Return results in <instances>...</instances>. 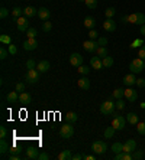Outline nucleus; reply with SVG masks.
<instances>
[{
    "instance_id": "1",
    "label": "nucleus",
    "mask_w": 145,
    "mask_h": 160,
    "mask_svg": "<svg viewBox=\"0 0 145 160\" xmlns=\"http://www.w3.org/2000/svg\"><path fill=\"white\" fill-rule=\"evenodd\" d=\"M121 20L125 23H134V25H145V15L141 13V12H137V13H131V15H126V16H122Z\"/></svg>"
},
{
    "instance_id": "2",
    "label": "nucleus",
    "mask_w": 145,
    "mask_h": 160,
    "mask_svg": "<svg viewBox=\"0 0 145 160\" xmlns=\"http://www.w3.org/2000/svg\"><path fill=\"white\" fill-rule=\"evenodd\" d=\"M144 63H145V61L138 56V58H135V59L129 63V71L132 72V74H141V72L144 71Z\"/></svg>"
},
{
    "instance_id": "3",
    "label": "nucleus",
    "mask_w": 145,
    "mask_h": 160,
    "mask_svg": "<svg viewBox=\"0 0 145 160\" xmlns=\"http://www.w3.org/2000/svg\"><path fill=\"white\" fill-rule=\"evenodd\" d=\"M115 108H116V102H113L112 100H107L100 105V112L103 116H110V114H113Z\"/></svg>"
},
{
    "instance_id": "4",
    "label": "nucleus",
    "mask_w": 145,
    "mask_h": 160,
    "mask_svg": "<svg viewBox=\"0 0 145 160\" xmlns=\"http://www.w3.org/2000/svg\"><path fill=\"white\" fill-rule=\"evenodd\" d=\"M39 77H41V72L38 69H28L25 79H26L28 84H36L39 81Z\"/></svg>"
},
{
    "instance_id": "5",
    "label": "nucleus",
    "mask_w": 145,
    "mask_h": 160,
    "mask_svg": "<svg viewBox=\"0 0 145 160\" xmlns=\"http://www.w3.org/2000/svg\"><path fill=\"white\" fill-rule=\"evenodd\" d=\"M92 150L96 154H105L107 152V144L102 140H97V142H93L92 144Z\"/></svg>"
},
{
    "instance_id": "6",
    "label": "nucleus",
    "mask_w": 145,
    "mask_h": 160,
    "mask_svg": "<svg viewBox=\"0 0 145 160\" xmlns=\"http://www.w3.org/2000/svg\"><path fill=\"white\" fill-rule=\"evenodd\" d=\"M74 134V127H72L71 123H65L64 126H61L60 128V136L62 138H70Z\"/></svg>"
},
{
    "instance_id": "7",
    "label": "nucleus",
    "mask_w": 145,
    "mask_h": 160,
    "mask_svg": "<svg viewBox=\"0 0 145 160\" xmlns=\"http://www.w3.org/2000/svg\"><path fill=\"white\" fill-rule=\"evenodd\" d=\"M38 48V42L35 38H28L26 41L23 42V49L25 51H35V49Z\"/></svg>"
},
{
    "instance_id": "8",
    "label": "nucleus",
    "mask_w": 145,
    "mask_h": 160,
    "mask_svg": "<svg viewBox=\"0 0 145 160\" xmlns=\"http://www.w3.org/2000/svg\"><path fill=\"white\" fill-rule=\"evenodd\" d=\"M112 126L115 127V130H123L125 128V117L122 116H116L113 118V121H112Z\"/></svg>"
},
{
    "instance_id": "9",
    "label": "nucleus",
    "mask_w": 145,
    "mask_h": 160,
    "mask_svg": "<svg viewBox=\"0 0 145 160\" xmlns=\"http://www.w3.org/2000/svg\"><path fill=\"white\" fill-rule=\"evenodd\" d=\"M18 29L20 30V32H25V30L29 29V20H28L26 16H20V18H18Z\"/></svg>"
},
{
    "instance_id": "10",
    "label": "nucleus",
    "mask_w": 145,
    "mask_h": 160,
    "mask_svg": "<svg viewBox=\"0 0 145 160\" xmlns=\"http://www.w3.org/2000/svg\"><path fill=\"white\" fill-rule=\"evenodd\" d=\"M70 63H71L72 67L78 68L80 65H83V56L80 53H71L70 55Z\"/></svg>"
},
{
    "instance_id": "11",
    "label": "nucleus",
    "mask_w": 145,
    "mask_h": 160,
    "mask_svg": "<svg viewBox=\"0 0 145 160\" xmlns=\"http://www.w3.org/2000/svg\"><path fill=\"white\" fill-rule=\"evenodd\" d=\"M83 48H84V51H87V52H96L97 51V48H99V43L97 42H94V41H86L83 43Z\"/></svg>"
},
{
    "instance_id": "12",
    "label": "nucleus",
    "mask_w": 145,
    "mask_h": 160,
    "mask_svg": "<svg viewBox=\"0 0 145 160\" xmlns=\"http://www.w3.org/2000/svg\"><path fill=\"white\" fill-rule=\"evenodd\" d=\"M135 150H137V142H135L134 138H129L128 142H125V144H123V152L134 153Z\"/></svg>"
},
{
    "instance_id": "13",
    "label": "nucleus",
    "mask_w": 145,
    "mask_h": 160,
    "mask_svg": "<svg viewBox=\"0 0 145 160\" xmlns=\"http://www.w3.org/2000/svg\"><path fill=\"white\" fill-rule=\"evenodd\" d=\"M125 98L129 101V102H135L138 98V92L132 88H126L125 89Z\"/></svg>"
},
{
    "instance_id": "14",
    "label": "nucleus",
    "mask_w": 145,
    "mask_h": 160,
    "mask_svg": "<svg viewBox=\"0 0 145 160\" xmlns=\"http://www.w3.org/2000/svg\"><path fill=\"white\" fill-rule=\"evenodd\" d=\"M102 26H103V29L106 30V32H109V33L116 30V23L113 22V19H106V20L103 22V25H102Z\"/></svg>"
},
{
    "instance_id": "15",
    "label": "nucleus",
    "mask_w": 145,
    "mask_h": 160,
    "mask_svg": "<svg viewBox=\"0 0 145 160\" xmlns=\"http://www.w3.org/2000/svg\"><path fill=\"white\" fill-rule=\"evenodd\" d=\"M123 84H125L126 87H132V85H135L137 84V77H135V74H128V75H125L123 77Z\"/></svg>"
},
{
    "instance_id": "16",
    "label": "nucleus",
    "mask_w": 145,
    "mask_h": 160,
    "mask_svg": "<svg viewBox=\"0 0 145 160\" xmlns=\"http://www.w3.org/2000/svg\"><path fill=\"white\" fill-rule=\"evenodd\" d=\"M90 65H92L93 69H102V68H103L102 58H100V56H93L92 59H90Z\"/></svg>"
},
{
    "instance_id": "17",
    "label": "nucleus",
    "mask_w": 145,
    "mask_h": 160,
    "mask_svg": "<svg viewBox=\"0 0 145 160\" xmlns=\"http://www.w3.org/2000/svg\"><path fill=\"white\" fill-rule=\"evenodd\" d=\"M77 84H78V88L84 89V91H87V89H90V79H89L87 77H86V75H84L83 78L78 79V82H77Z\"/></svg>"
},
{
    "instance_id": "18",
    "label": "nucleus",
    "mask_w": 145,
    "mask_h": 160,
    "mask_svg": "<svg viewBox=\"0 0 145 160\" xmlns=\"http://www.w3.org/2000/svg\"><path fill=\"white\" fill-rule=\"evenodd\" d=\"M38 156H39V150L36 149V147L31 146V147H28L26 149V157L28 159H38Z\"/></svg>"
},
{
    "instance_id": "19",
    "label": "nucleus",
    "mask_w": 145,
    "mask_h": 160,
    "mask_svg": "<svg viewBox=\"0 0 145 160\" xmlns=\"http://www.w3.org/2000/svg\"><path fill=\"white\" fill-rule=\"evenodd\" d=\"M6 100H8L9 104H15V102H18L19 101V92L18 91H12V92L8 94V97H6Z\"/></svg>"
},
{
    "instance_id": "20",
    "label": "nucleus",
    "mask_w": 145,
    "mask_h": 160,
    "mask_svg": "<svg viewBox=\"0 0 145 160\" xmlns=\"http://www.w3.org/2000/svg\"><path fill=\"white\" fill-rule=\"evenodd\" d=\"M50 16H51V12L48 10L46 8H41L38 10V18L41 19V20H44V22H45V20H48V19H50Z\"/></svg>"
},
{
    "instance_id": "21",
    "label": "nucleus",
    "mask_w": 145,
    "mask_h": 160,
    "mask_svg": "<svg viewBox=\"0 0 145 160\" xmlns=\"http://www.w3.org/2000/svg\"><path fill=\"white\" fill-rule=\"evenodd\" d=\"M23 15L26 16L28 19L34 18V16H38V10H36L35 8H32V6H28V8L23 9Z\"/></svg>"
},
{
    "instance_id": "22",
    "label": "nucleus",
    "mask_w": 145,
    "mask_h": 160,
    "mask_svg": "<svg viewBox=\"0 0 145 160\" xmlns=\"http://www.w3.org/2000/svg\"><path fill=\"white\" fill-rule=\"evenodd\" d=\"M50 62L48 61H41V62H38V65H36V69H38L39 72H46V71H50Z\"/></svg>"
},
{
    "instance_id": "23",
    "label": "nucleus",
    "mask_w": 145,
    "mask_h": 160,
    "mask_svg": "<svg viewBox=\"0 0 145 160\" xmlns=\"http://www.w3.org/2000/svg\"><path fill=\"white\" fill-rule=\"evenodd\" d=\"M19 102H20V104H25V105H26V104H31V102H32V97L28 92H20Z\"/></svg>"
},
{
    "instance_id": "24",
    "label": "nucleus",
    "mask_w": 145,
    "mask_h": 160,
    "mask_svg": "<svg viewBox=\"0 0 145 160\" xmlns=\"http://www.w3.org/2000/svg\"><path fill=\"white\" fill-rule=\"evenodd\" d=\"M115 160H134V157H132V153L121 152L115 156Z\"/></svg>"
},
{
    "instance_id": "25",
    "label": "nucleus",
    "mask_w": 145,
    "mask_h": 160,
    "mask_svg": "<svg viewBox=\"0 0 145 160\" xmlns=\"http://www.w3.org/2000/svg\"><path fill=\"white\" fill-rule=\"evenodd\" d=\"M84 26L87 28L89 30H90V29H94V26H96V19L92 18V16H87V18L84 19Z\"/></svg>"
},
{
    "instance_id": "26",
    "label": "nucleus",
    "mask_w": 145,
    "mask_h": 160,
    "mask_svg": "<svg viewBox=\"0 0 145 160\" xmlns=\"http://www.w3.org/2000/svg\"><path fill=\"white\" fill-rule=\"evenodd\" d=\"M77 120H78V116H77V112H74V111H68L67 114H65V121L67 123H76Z\"/></svg>"
},
{
    "instance_id": "27",
    "label": "nucleus",
    "mask_w": 145,
    "mask_h": 160,
    "mask_svg": "<svg viewBox=\"0 0 145 160\" xmlns=\"http://www.w3.org/2000/svg\"><path fill=\"white\" fill-rule=\"evenodd\" d=\"M126 120H128L129 124H134V126H137V124L139 123V117H138L135 112H129V114L126 116Z\"/></svg>"
},
{
    "instance_id": "28",
    "label": "nucleus",
    "mask_w": 145,
    "mask_h": 160,
    "mask_svg": "<svg viewBox=\"0 0 145 160\" xmlns=\"http://www.w3.org/2000/svg\"><path fill=\"white\" fill-rule=\"evenodd\" d=\"M71 157H72V154L70 150H62V152L58 154L57 159L58 160H71Z\"/></svg>"
},
{
    "instance_id": "29",
    "label": "nucleus",
    "mask_w": 145,
    "mask_h": 160,
    "mask_svg": "<svg viewBox=\"0 0 145 160\" xmlns=\"http://www.w3.org/2000/svg\"><path fill=\"white\" fill-rule=\"evenodd\" d=\"M112 97L116 98V100H121L122 97H125V89L123 88H116L113 91V94H112Z\"/></svg>"
},
{
    "instance_id": "30",
    "label": "nucleus",
    "mask_w": 145,
    "mask_h": 160,
    "mask_svg": "<svg viewBox=\"0 0 145 160\" xmlns=\"http://www.w3.org/2000/svg\"><path fill=\"white\" fill-rule=\"evenodd\" d=\"M9 147H10V146L8 144L6 138H2V140H0V153H2V154L8 153L9 152Z\"/></svg>"
},
{
    "instance_id": "31",
    "label": "nucleus",
    "mask_w": 145,
    "mask_h": 160,
    "mask_svg": "<svg viewBox=\"0 0 145 160\" xmlns=\"http://www.w3.org/2000/svg\"><path fill=\"white\" fill-rule=\"evenodd\" d=\"M102 62H103V68H112L113 67V58L112 56H105L103 59H102Z\"/></svg>"
},
{
    "instance_id": "32",
    "label": "nucleus",
    "mask_w": 145,
    "mask_h": 160,
    "mask_svg": "<svg viewBox=\"0 0 145 160\" xmlns=\"http://www.w3.org/2000/svg\"><path fill=\"white\" fill-rule=\"evenodd\" d=\"M115 127L112 126V127H106L105 128V133H103V136H105V138H112L115 136Z\"/></svg>"
},
{
    "instance_id": "33",
    "label": "nucleus",
    "mask_w": 145,
    "mask_h": 160,
    "mask_svg": "<svg viewBox=\"0 0 145 160\" xmlns=\"http://www.w3.org/2000/svg\"><path fill=\"white\" fill-rule=\"evenodd\" d=\"M112 150H113V153L115 154H118V153H121V152H123V144L122 143H113L112 144Z\"/></svg>"
},
{
    "instance_id": "34",
    "label": "nucleus",
    "mask_w": 145,
    "mask_h": 160,
    "mask_svg": "<svg viewBox=\"0 0 145 160\" xmlns=\"http://www.w3.org/2000/svg\"><path fill=\"white\" fill-rule=\"evenodd\" d=\"M96 52H97V56H100L102 59H103L105 56H107V49H106V46H99Z\"/></svg>"
},
{
    "instance_id": "35",
    "label": "nucleus",
    "mask_w": 145,
    "mask_h": 160,
    "mask_svg": "<svg viewBox=\"0 0 145 160\" xmlns=\"http://www.w3.org/2000/svg\"><path fill=\"white\" fill-rule=\"evenodd\" d=\"M23 15V9H20V8H15L13 10H12V18H20V16Z\"/></svg>"
},
{
    "instance_id": "36",
    "label": "nucleus",
    "mask_w": 145,
    "mask_h": 160,
    "mask_svg": "<svg viewBox=\"0 0 145 160\" xmlns=\"http://www.w3.org/2000/svg\"><path fill=\"white\" fill-rule=\"evenodd\" d=\"M142 45H145L142 39H135V41L132 42V43H131L129 46H131V48H132V49H135V48H141Z\"/></svg>"
},
{
    "instance_id": "37",
    "label": "nucleus",
    "mask_w": 145,
    "mask_h": 160,
    "mask_svg": "<svg viewBox=\"0 0 145 160\" xmlns=\"http://www.w3.org/2000/svg\"><path fill=\"white\" fill-rule=\"evenodd\" d=\"M137 131L141 134V136H145V123L139 121V123L137 124Z\"/></svg>"
},
{
    "instance_id": "38",
    "label": "nucleus",
    "mask_w": 145,
    "mask_h": 160,
    "mask_svg": "<svg viewBox=\"0 0 145 160\" xmlns=\"http://www.w3.org/2000/svg\"><path fill=\"white\" fill-rule=\"evenodd\" d=\"M115 13H116V10H115V8H107L106 10H105V15H106L107 19H112L115 16Z\"/></svg>"
},
{
    "instance_id": "39",
    "label": "nucleus",
    "mask_w": 145,
    "mask_h": 160,
    "mask_svg": "<svg viewBox=\"0 0 145 160\" xmlns=\"http://www.w3.org/2000/svg\"><path fill=\"white\" fill-rule=\"evenodd\" d=\"M42 29H44V32H51V29H52V23L48 22V20H45V22L42 23Z\"/></svg>"
},
{
    "instance_id": "40",
    "label": "nucleus",
    "mask_w": 145,
    "mask_h": 160,
    "mask_svg": "<svg viewBox=\"0 0 145 160\" xmlns=\"http://www.w3.org/2000/svg\"><path fill=\"white\" fill-rule=\"evenodd\" d=\"M89 72H90V67H86V65H80V67H78V74L87 75Z\"/></svg>"
},
{
    "instance_id": "41",
    "label": "nucleus",
    "mask_w": 145,
    "mask_h": 160,
    "mask_svg": "<svg viewBox=\"0 0 145 160\" xmlns=\"http://www.w3.org/2000/svg\"><path fill=\"white\" fill-rule=\"evenodd\" d=\"M0 42H2V43H6V45H10L12 38L9 36V35H2V36H0Z\"/></svg>"
},
{
    "instance_id": "42",
    "label": "nucleus",
    "mask_w": 145,
    "mask_h": 160,
    "mask_svg": "<svg viewBox=\"0 0 145 160\" xmlns=\"http://www.w3.org/2000/svg\"><path fill=\"white\" fill-rule=\"evenodd\" d=\"M84 3H86V6H87L89 9H96L97 8V0H86Z\"/></svg>"
},
{
    "instance_id": "43",
    "label": "nucleus",
    "mask_w": 145,
    "mask_h": 160,
    "mask_svg": "<svg viewBox=\"0 0 145 160\" xmlns=\"http://www.w3.org/2000/svg\"><path fill=\"white\" fill-rule=\"evenodd\" d=\"M36 65H38V63L35 62L34 59H28L26 61V68L28 69H36Z\"/></svg>"
},
{
    "instance_id": "44",
    "label": "nucleus",
    "mask_w": 145,
    "mask_h": 160,
    "mask_svg": "<svg viewBox=\"0 0 145 160\" xmlns=\"http://www.w3.org/2000/svg\"><path fill=\"white\" fill-rule=\"evenodd\" d=\"M89 38H90L92 41L97 39V38H99V33H97V30H94V29H90V30H89Z\"/></svg>"
},
{
    "instance_id": "45",
    "label": "nucleus",
    "mask_w": 145,
    "mask_h": 160,
    "mask_svg": "<svg viewBox=\"0 0 145 160\" xmlns=\"http://www.w3.org/2000/svg\"><path fill=\"white\" fill-rule=\"evenodd\" d=\"M132 157H134L135 160H141L142 157H144V153H142L141 150H135L134 154H132Z\"/></svg>"
},
{
    "instance_id": "46",
    "label": "nucleus",
    "mask_w": 145,
    "mask_h": 160,
    "mask_svg": "<svg viewBox=\"0 0 145 160\" xmlns=\"http://www.w3.org/2000/svg\"><path fill=\"white\" fill-rule=\"evenodd\" d=\"M26 36L28 38H35L36 36V29H35V28H29V29L26 30Z\"/></svg>"
},
{
    "instance_id": "47",
    "label": "nucleus",
    "mask_w": 145,
    "mask_h": 160,
    "mask_svg": "<svg viewBox=\"0 0 145 160\" xmlns=\"http://www.w3.org/2000/svg\"><path fill=\"white\" fill-rule=\"evenodd\" d=\"M9 153H10V154H20V149L16 147V146H10V147H9Z\"/></svg>"
},
{
    "instance_id": "48",
    "label": "nucleus",
    "mask_w": 145,
    "mask_h": 160,
    "mask_svg": "<svg viewBox=\"0 0 145 160\" xmlns=\"http://www.w3.org/2000/svg\"><path fill=\"white\" fill-rule=\"evenodd\" d=\"M107 38H103V36H100L99 39H97V43H99V46H106L107 45Z\"/></svg>"
},
{
    "instance_id": "49",
    "label": "nucleus",
    "mask_w": 145,
    "mask_h": 160,
    "mask_svg": "<svg viewBox=\"0 0 145 160\" xmlns=\"http://www.w3.org/2000/svg\"><path fill=\"white\" fill-rule=\"evenodd\" d=\"M138 56H139L141 59L145 61V45H142L141 48H139V51H138Z\"/></svg>"
},
{
    "instance_id": "50",
    "label": "nucleus",
    "mask_w": 145,
    "mask_h": 160,
    "mask_svg": "<svg viewBox=\"0 0 145 160\" xmlns=\"http://www.w3.org/2000/svg\"><path fill=\"white\" fill-rule=\"evenodd\" d=\"M8 15H9V10L6 8H2V9H0V18H2V19L8 18Z\"/></svg>"
},
{
    "instance_id": "51",
    "label": "nucleus",
    "mask_w": 145,
    "mask_h": 160,
    "mask_svg": "<svg viewBox=\"0 0 145 160\" xmlns=\"http://www.w3.org/2000/svg\"><path fill=\"white\" fill-rule=\"evenodd\" d=\"M9 53H10V55H16V53H18V48H16L15 45H9Z\"/></svg>"
},
{
    "instance_id": "52",
    "label": "nucleus",
    "mask_w": 145,
    "mask_h": 160,
    "mask_svg": "<svg viewBox=\"0 0 145 160\" xmlns=\"http://www.w3.org/2000/svg\"><path fill=\"white\" fill-rule=\"evenodd\" d=\"M15 89L18 91V92H23V91H25V84H22V82H18Z\"/></svg>"
},
{
    "instance_id": "53",
    "label": "nucleus",
    "mask_w": 145,
    "mask_h": 160,
    "mask_svg": "<svg viewBox=\"0 0 145 160\" xmlns=\"http://www.w3.org/2000/svg\"><path fill=\"white\" fill-rule=\"evenodd\" d=\"M8 53L9 52L4 48H0V59H6V58H8Z\"/></svg>"
},
{
    "instance_id": "54",
    "label": "nucleus",
    "mask_w": 145,
    "mask_h": 160,
    "mask_svg": "<svg viewBox=\"0 0 145 160\" xmlns=\"http://www.w3.org/2000/svg\"><path fill=\"white\" fill-rule=\"evenodd\" d=\"M6 136H8V130H6V127H0V138H6Z\"/></svg>"
},
{
    "instance_id": "55",
    "label": "nucleus",
    "mask_w": 145,
    "mask_h": 160,
    "mask_svg": "<svg viewBox=\"0 0 145 160\" xmlns=\"http://www.w3.org/2000/svg\"><path fill=\"white\" fill-rule=\"evenodd\" d=\"M116 108H118V110H123V108H125V102H123L122 98L116 101Z\"/></svg>"
},
{
    "instance_id": "56",
    "label": "nucleus",
    "mask_w": 145,
    "mask_h": 160,
    "mask_svg": "<svg viewBox=\"0 0 145 160\" xmlns=\"http://www.w3.org/2000/svg\"><path fill=\"white\" fill-rule=\"evenodd\" d=\"M137 87H139V88H144V87H145V79L144 78H138L137 79Z\"/></svg>"
},
{
    "instance_id": "57",
    "label": "nucleus",
    "mask_w": 145,
    "mask_h": 160,
    "mask_svg": "<svg viewBox=\"0 0 145 160\" xmlns=\"http://www.w3.org/2000/svg\"><path fill=\"white\" fill-rule=\"evenodd\" d=\"M38 159L39 160H48V159H50V154H48V153H39Z\"/></svg>"
},
{
    "instance_id": "58",
    "label": "nucleus",
    "mask_w": 145,
    "mask_h": 160,
    "mask_svg": "<svg viewBox=\"0 0 145 160\" xmlns=\"http://www.w3.org/2000/svg\"><path fill=\"white\" fill-rule=\"evenodd\" d=\"M83 157H84L83 154H80V153H77V154H74V156L71 157V160H81Z\"/></svg>"
},
{
    "instance_id": "59",
    "label": "nucleus",
    "mask_w": 145,
    "mask_h": 160,
    "mask_svg": "<svg viewBox=\"0 0 145 160\" xmlns=\"http://www.w3.org/2000/svg\"><path fill=\"white\" fill-rule=\"evenodd\" d=\"M10 160H20L22 157H20V154H10V157H9Z\"/></svg>"
},
{
    "instance_id": "60",
    "label": "nucleus",
    "mask_w": 145,
    "mask_h": 160,
    "mask_svg": "<svg viewBox=\"0 0 145 160\" xmlns=\"http://www.w3.org/2000/svg\"><path fill=\"white\" fill-rule=\"evenodd\" d=\"M83 159H86V160H94V159H96V157H94V156H93V154H87V156H84V157H83Z\"/></svg>"
},
{
    "instance_id": "61",
    "label": "nucleus",
    "mask_w": 145,
    "mask_h": 160,
    "mask_svg": "<svg viewBox=\"0 0 145 160\" xmlns=\"http://www.w3.org/2000/svg\"><path fill=\"white\" fill-rule=\"evenodd\" d=\"M139 32H141V35H144V36H145V25H142V26H141Z\"/></svg>"
},
{
    "instance_id": "62",
    "label": "nucleus",
    "mask_w": 145,
    "mask_h": 160,
    "mask_svg": "<svg viewBox=\"0 0 145 160\" xmlns=\"http://www.w3.org/2000/svg\"><path fill=\"white\" fill-rule=\"evenodd\" d=\"M141 108H145V102H141Z\"/></svg>"
},
{
    "instance_id": "63",
    "label": "nucleus",
    "mask_w": 145,
    "mask_h": 160,
    "mask_svg": "<svg viewBox=\"0 0 145 160\" xmlns=\"http://www.w3.org/2000/svg\"><path fill=\"white\" fill-rule=\"evenodd\" d=\"M78 2H86V0H78Z\"/></svg>"
},
{
    "instance_id": "64",
    "label": "nucleus",
    "mask_w": 145,
    "mask_h": 160,
    "mask_svg": "<svg viewBox=\"0 0 145 160\" xmlns=\"http://www.w3.org/2000/svg\"><path fill=\"white\" fill-rule=\"evenodd\" d=\"M144 69H145V63H144Z\"/></svg>"
}]
</instances>
